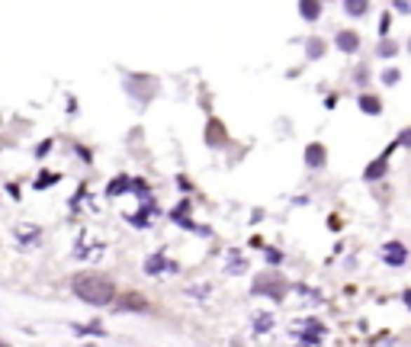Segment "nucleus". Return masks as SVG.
Returning <instances> with one entry per match:
<instances>
[{"label": "nucleus", "mask_w": 411, "mask_h": 347, "mask_svg": "<svg viewBox=\"0 0 411 347\" xmlns=\"http://www.w3.org/2000/svg\"><path fill=\"white\" fill-rule=\"evenodd\" d=\"M74 293H77V299L90 302V306H109L116 299V287L107 277H97V273L74 277Z\"/></svg>", "instance_id": "nucleus-1"}, {"label": "nucleus", "mask_w": 411, "mask_h": 347, "mask_svg": "<svg viewBox=\"0 0 411 347\" xmlns=\"http://www.w3.org/2000/svg\"><path fill=\"white\" fill-rule=\"evenodd\" d=\"M396 148H398V145L392 142V145H389V148L379 155V158H376V161H370V167L363 171V177H366V181H379L382 174H386V167H389V155H392Z\"/></svg>", "instance_id": "nucleus-2"}, {"label": "nucleus", "mask_w": 411, "mask_h": 347, "mask_svg": "<svg viewBox=\"0 0 411 347\" xmlns=\"http://www.w3.org/2000/svg\"><path fill=\"white\" fill-rule=\"evenodd\" d=\"M254 293H270L274 299H283V293H286V283H283L280 277H260L257 283H254Z\"/></svg>", "instance_id": "nucleus-3"}, {"label": "nucleus", "mask_w": 411, "mask_h": 347, "mask_svg": "<svg viewBox=\"0 0 411 347\" xmlns=\"http://www.w3.org/2000/svg\"><path fill=\"white\" fill-rule=\"evenodd\" d=\"M382 261H386L389 267H402L405 261H408V251H405L402 242H389L386 248H382Z\"/></svg>", "instance_id": "nucleus-4"}, {"label": "nucleus", "mask_w": 411, "mask_h": 347, "mask_svg": "<svg viewBox=\"0 0 411 347\" xmlns=\"http://www.w3.org/2000/svg\"><path fill=\"white\" fill-rule=\"evenodd\" d=\"M299 332L305 334L299 347H318V338L325 334V328H321L318 322H299Z\"/></svg>", "instance_id": "nucleus-5"}, {"label": "nucleus", "mask_w": 411, "mask_h": 347, "mask_svg": "<svg viewBox=\"0 0 411 347\" xmlns=\"http://www.w3.org/2000/svg\"><path fill=\"white\" fill-rule=\"evenodd\" d=\"M225 142H229V132H225L222 119H209V126H206V145H225Z\"/></svg>", "instance_id": "nucleus-6"}, {"label": "nucleus", "mask_w": 411, "mask_h": 347, "mask_svg": "<svg viewBox=\"0 0 411 347\" xmlns=\"http://www.w3.org/2000/svg\"><path fill=\"white\" fill-rule=\"evenodd\" d=\"M116 309H119V312H129V309L145 312L148 309V299L142 293H126V296H122V302H116Z\"/></svg>", "instance_id": "nucleus-7"}, {"label": "nucleus", "mask_w": 411, "mask_h": 347, "mask_svg": "<svg viewBox=\"0 0 411 347\" xmlns=\"http://www.w3.org/2000/svg\"><path fill=\"white\" fill-rule=\"evenodd\" d=\"M328 161V155H325V145H309V148H305V164L309 167H321Z\"/></svg>", "instance_id": "nucleus-8"}, {"label": "nucleus", "mask_w": 411, "mask_h": 347, "mask_svg": "<svg viewBox=\"0 0 411 347\" xmlns=\"http://www.w3.org/2000/svg\"><path fill=\"white\" fill-rule=\"evenodd\" d=\"M337 48H341V52H357L360 36L357 32H337Z\"/></svg>", "instance_id": "nucleus-9"}, {"label": "nucleus", "mask_w": 411, "mask_h": 347, "mask_svg": "<svg viewBox=\"0 0 411 347\" xmlns=\"http://www.w3.org/2000/svg\"><path fill=\"white\" fill-rule=\"evenodd\" d=\"M360 110H363V113H370V116L382 113V103H379V97H370V93H363V97H360Z\"/></svg>", "instance_id": "nucleus-10"}, {"label": "nucleus", "mask_w": 411, "mask_h": 347, "mask_svg": "<svg viewBox=\"0 0 411 347\" xmlns=\"http://www.w3.org/2000/svg\"><path fill=\"white\" fill-rule=\"evenodd\" d=\"M145 270L148 273H154V270H168V273H174L177 270V267L174 264H170V261H164V257H148V264H145Z\"/></svg>", "instance_id": "nucleus-11"}, {"label": "nucleus", "mask_w": 411, "mask_h": 347, "mask_svg": "<svg viewBox=\"0 0 411 347\" xmlns=\"http://www.w3.org/2000/svg\"><path fill=\"white\" fill-rule=\"evenodd\" d=\"M299 13H302L305 20H318L321 4H315V0H302V4H299Z\"/></svg>", "instance_id": "nucleus-12"}, {"label": "nucleus", "mask_w": 411, "mask_h": 347, "mask_svg": "<svg viewBox=\"0 0 411 347\" xmlns=\"http://www.w3.org/2000/svg\"><path fill=\"white\" fill-rule=\"evenodd\" d=\"M344 10H347L351 16H363L366 10H370V4H366V0H347V4H344Z\"/></svg>", "instance_id": "nucleus-13"}, {"label": "nucleus", "mask_w": 411, "mask_h": 347, "mask_svg": "<svg viewBox=\"0 0 411 347\" xmlns=\"http://www.w3.org/2000/svg\"><path fill=\"white\" fill-rule=\"evenodd\" d=\"M325 55V42L321 39H309V58H321Z\"/></svg>", "instance_id": "nucleus-14"}, {"label": "nucleus", "mask_w": 411, "mask_h": 347, "mask_svg": "<svg viewBox=\"0 0 411 347\" xmlns=\"http://www.w3.org/2000/svg\"><path fill=\"white\" fill-rule=\"evenodd\" d=\"M376 52H379L382 58H389V55H396V52H398V46H396V42H382V46L376 48Z\"/></svg>", "instance_id": "nucleus-15"}, {"label": "nucleus", "mask_w": 411, "mask_h": 347, "mask_svg": "<svg viewBox=\"0 0 411 347\" xmlns=\"http://www.w3.org/2000/svg\"><path fill=\"white\" fill-rule=\"evenodd\" d=\"M396 145H398V148H411V129H405V132H398Z\"/></svg>", "instance_id": "nucleus-16"}, {"label": "nucleus", "mask_w": 411, "mask_h": 347, "mask_svg": "<svg viewBox=\"0 0 411 347\" xmlns=\"http://www.w3.org/2000/svg\"><path fill=\"white\" fill-rule=\"evenodd\" d=\"M270 325H274V318H270V315H260L257 322H254V328H257V332H267Z\"/></svg>", "instance_id": "nucleus-17"}, {"label": "nucleus", "mask_w": 411, "mask_h": 347, "mask_svg": "<svg viewBox=\"0 0 411 347\" xmlns=\"http://www.w3.org/2000/svg\"><path fill=\"white\" fill-rule=\"evenodd\" d=\"M398 77H402V74H398V68H389L386 74H382V84H396Z\"/></svg>", "instance_id": "nucleus-18"}, {"label": "nucleus", "mask_w": 411, "mask_h": 347, "mask_svg": "<svg viewBox=\"0 0 411 347\" xmlns=\"http://www.w3.org/2000/svg\"><path fill=\"white\" fill-rule=\"evenodd\" d=\"M396 10H398V13H408V10H411V4H405V0H398V4H396Z\"/></svg>", "instance_id": "nucleus-19"}, {"label": "nucleus", "mask_w": 411, "mask_h": 347, "mask_svg": "<svg viewBox=\"0 0 411 347\" xmlns=\"http://www.w3.org/2000/svg\"><path fill=\"white\" fill-rule=\"evenodd\" d=\"M402 299H405V306L411 309V289H405V293H402Z\"/></svg>", "instance_id": "nucleus-20"}, {"label": "nucleus", "mask_w": 411, "mask_h": 347, "mask_svg": "<svg viewBox=\"0 0 411 347\" xmlns=\"http://www.w3.org/2000/svg\"><path fill=\"white\" fill-rule=\"evenodd\" d=\"M408 52H411V42H408Z\"/></svg>", "instance_id": "nucleus-21"}, {"label": "nucleus", "mask_w": 411, "mask_h": 347, "mask_svg": "<svg viewBox=\"0 0 411 347\" xmlns=\"http://www.w3.org/2000/svg\"><path fill=\"white\" fill-rule=\"evenodd\" d=\"M0 347H7V344H0Z\"/></svg>", "instance_id": "nucleus-22"}]
</instances>
